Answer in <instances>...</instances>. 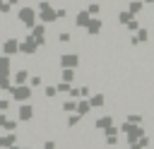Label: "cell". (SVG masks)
Here are the masks:
<instances>
[{
    "mask_svg": "<svg viewBox=\"0 0 154 149\" xmlns=\"http://www.w3.org/2000/svg\"><path fill=\"white\" fill-rule=\"evenodd\" d=\"M96 127H103V130H106V127H111V118H101V120L96 123Z\"/></svg>",
    "mask_w": 154,
    "mask_h": 149,
    "instance_id": "obj_1",
    "label": "cell"
},
{
    "mask_svg": "<svg viewBox=\"0 0 154 149\" xmlns=\"http://www.w3.org/2000/svg\"><path fill=\"white\" fill-rule=\"evenodd\" d=\"M91 103H94V106H101V103H103V96H94Z\"/></svg>",
    "mask_w": 154,
    "mask_h": 149,
    "instance_id": "obj_2",
    "label": "cell"
},
{
    "mask_svg": "<svg viewBox=\"0 0 154 149\" xmlns=\"http://www.w3.org/2000/svg\"><path fill=\"white\" fill-rule=\"evenodd\" d=\"M89 111V103H79V113H87Z\"/></svg>",
    "mask_w": 154,
    "mask_h": 149,
    "instance_id": "obj_3",
    "label": "cell"
}]
</instances>
